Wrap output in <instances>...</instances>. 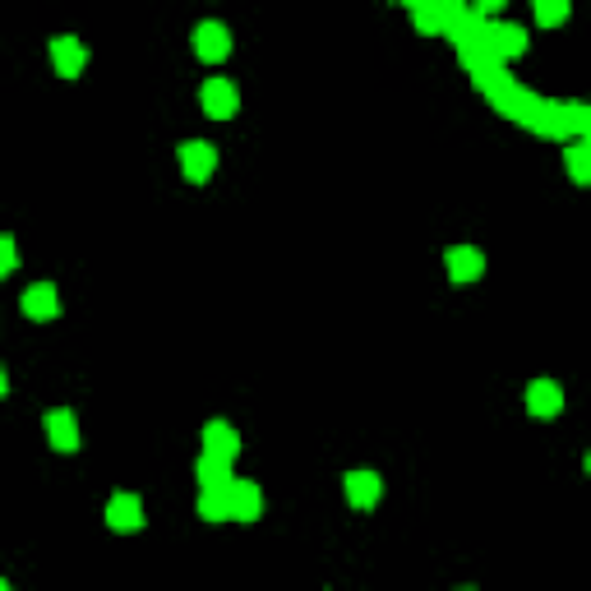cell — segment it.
Returning <instances> with one entry per match:
<instances>
[{"mask_svg":"<svg viewBox=\"0 0 591 591\" xmlns=\"http://www.w3.org/2000/svg\"><path fill=\"white\" fill-rule=\"evenodd\" d=\"M14 268H19V245H14V236H0V278Z\"/></svg>","mask_w":591,"mask_h":591,"instance_id":"obj_20","label":"cell"},{"mask_svg":"<svg viewBox=\"0 0 591 591\" xmlns=\"http://www.w3.org/2000/svg\"><path fill=\"white\" fill-rule=\"evenodd\" d=\"M227 485H218V490H204V495H199V518H204V522H227L231 518V513H227Z\"/></svg>","mask_w":591,"mask_h":591,"instance_id":"obj_18","label":"cell"},{"mask_svg":"<svg viewBox=\"0 0 591 591\" xmlns=\"http://www.w3.org/2000/svg\"><path fill=\"white\" fill-rule=\"evenodd\" d=\"M411 24L421 28V33H444V10H439V0H411Z\"/></svg>","mask_w":591,"mask_h":591,"instance_id":"obj_17","label":"cell"},{"mask_svg":"<svg viewBox=\"0 0 591 591\" xmlns=\"http://www.w3.org/2000/svg\"><path fill=\"white\" fill-rule=\"evenodd\" d=\"M541 107H545V97L518 84V97H513V107H508V121H518V125H527V130H531L536 116H541Z\"/></svg>","mask_w":591,"mask_h":591,"instance_id":"obj_14","label":"cell"},{"mask_svg":"<svg viewBox=\"0 0 591 591\" xmlns=\"http://www.w3.org/2000/svg\"><path fill=\"white\" fill-rule=\"evenodd\" d=\"M194 481L204 485V490H218V485H227L231 481V462H222V458H199L194 462Z\"/></svg>","mask_w":591,"mask_h":591,"instance_id":"obj_16","label":"cell"},{"mask_svg":"<svg viewBox=\"0 0 591 591\" xmlns=\"http://www.w3.org/2000/svg\"><path fill=\"white\" fill-rule=\"evenodd\" d=\"M527 411L531 416H541V421L559 416V411H564V388H559L555 379H536V384H527Z\"/></svg>","mask_w":591,"mask_h":591,"instance_id":"obj_8","label":"cell"},{"mask_svg":"<svg viewBox=\"0 0 591 591\" xmlns=\"http://www.w3.org/2000/svg\"><path fill=\"white\" fill-rule=\"evenodd\" d=\"M536 19H541L545 28H555L568 19V0H536Z\"/></svg>","mask_w":591,"mask_h":591,"instance_id":"obj_19","label":"cell"},{"mask_svg":"<svg viewBox=\"0 0 591 591\" xmlns=\"http://www.w3.org/2000/svg\"><path fill=\"white\" fill-rule=\"evenodd\" d=\"M5 388H10V379H5V370H0V393H5Z\"/></svg>","mask_w":591,"mask_h":591,"instance_id":"obj_21","label":"cell"},{"mask_svg":"<svg viewBox=\"0 0 591 591\" xmlns=\"http://www.w3.org/2000/svg\"><path fill=\"white\" fill-rule=\"evenodd\" d=\"M204 111L213 121H231L236 111H241V88L231 84V79H208L204 84Z\"/></svg>","mask_w":591,"mask_h":591,"instance_id":"obj_3","label":"cell"},{"mask_svg":"<svg viewBox=\"0 0 591 591\" xmlns=\"http://www.w3.org/2000/svg\"><path fill=\"white\" fill-rule=\"evenodd\" d=\"M485 51H490L499 65L513 61V56L527 51V28L508 24V19H490V24H485Z\"/></svg>","mask_w":591,"mask_h":591,"instance_id":"obj_1","label":"cell"},{"mask_svg":"<svg viewBox=\"0 0 591 591\" xmlns=\"http://www.w3.org/2000/svg\"><path fill=\"white\" fill-rule=\"evenodd\" d=\"M204 453H208V458H222V462H236V453H241V435H236V425L208 421L204 425Z\"/></svg>","mask_w":591,"mask_h":591,"instance_id":"obj_9","label":"cell"},{"mask_svg":"<svg viewBox=\"0 0 591 591\" xmlns=\"http://www.w3.org/2000/svg\"><path fill=\"white\" fill-rule=\"evenodd\" d=\"M51 61H56V74L65 79H79L88 65V47L79 37H51Z\"/></svg>","mask_w":591,"mask_h":591,"instance_id":"obj_7","label":"cell"},{"mask_svg":"<svg viewBox=\"0 0 591 591\" xmlns=\"http://www.w3.org/2000/svg\"><path fill=\"white\" fill-rule=\"evenodd\" d=\"M0 591H10V582H0Z\"/></svg>","mask_w":591,"mask_h":591,"instance_id":"obj_22","label":"cell"},{"mask_svg":"<svg viewBox=\"0 0 591 591\" xmlns=\"http://www.w3.org/2000/svg\"><path fill=\"white\" fill-rule=\"evenodd\" d=\"M227 513H231V522H259V513H264V490L254 481H236V476H231Z\"/></svg>","mask_w":591,"mask_h":591,"instance_id":"obj_2","label":"cell"},{"mask_svg":"<svg viewBox=\"0 0 591 591\" xmlns=\"http://www.w3.org/2000/svg\"><path fill=\"white\" fill-rule=\"evenodd\" d=\"M24 314L28 319H56V314H61L56 287H51V282H33V287L24 291Z\"/></svg>","mask_w":591,"mask_h":591,"instance_id":"obj_13","label":"cell"},{"mask_svg":"<svg viewBox=\"0 0 591 591\" xmlns=\"http://www.w3.org/2000/svg\"><path fill=\"white\" fill-rule=\"evenodd\" d=\"M227 51H231V33H227V24L208 19V24L194 28V56H199V61H227Z\"/></svg>","mask_w":591,"mask_h":591,"instance_id":"obj_5","label":"cell"},{"mask_svg":"<svg viewBox=\"0 0 591 591\" xmlns=\"http://www.w3.org/2000/svg\"><path fill=\"white\" fill-rule=\"evenodd\" d=\"M347 499L351 508H374L379 504V495H384V481L374 476V471H347Z\"/></svg>","mask_w":591,"mask_h":591,"instance_id":"obj_12","label":"cell"},{"mask_svg":"<svg viewBox=\"0 0 591 591\" xmlns=\"http://www.w3.org/2000/svg\"><path fill=\"white\" fill-rule=\"evenodd\" d=\"M213 167H218V148H213V144H204V139L181 144V171L190 176L194 185H204L208 176H213Z\"/></svg>","mask_w":591,"mask_h":591,"instance_id":"obj_4","label":"cell"},{"mask_svg":"<svg viewBox=\"0 0 591 591\" xmlns=\"http://www.w3.org/2000/svg\"><path fill=\"white\" fill-rule=\"evenodd\" d=\"M444 268L453 282H476L485 273V254L476 245H453V250H444Z\"/></svg>","mask_w":591,"mask_h":591,"instance_id":"obj_6","label":"cell"},{"mask_svg":"<svg viewBox=\"0 0 591 591\" xmlns=\"http://www.w3.org/2000/svg\"><path fill=\"white\" fill-rule=\"evenodd\" d=\"M107 522L111 531H139L144 527V504H139V495H111L107 499Z\"/></svg>","mask_w":591,"mask_h":591,"instance_id":"obj_10","label":"cell"},{"mask_svg":"<svg viewBox=\"0 0 591 591\" xmlns=\"http://www.w3.org/2000/svg\"><path fill=\"white\" fill-rule=\"evenodd\" d=\"M47 439H51V448H61V453H74V448H79V421H74V411H65V407L47 411Z\"/></svg>","mask_w":591,"mask_h":591,"instance_id":"obj_11","label":"cell"},{"mask_svg":"<svg viewBox=\"0 0 591 591\" xmlns=\"http://www.w3.org/2000/svg\"><path fill=\"white\" fill-rule=\"evenodd\" d=\"M564 162H568V176H573L578 185L591 181V144H587V139H568Z\"/></svg>","mask_w":591,"mask_h":591,"instance_id":"obj_15","label":"cell"}]
</instances>
